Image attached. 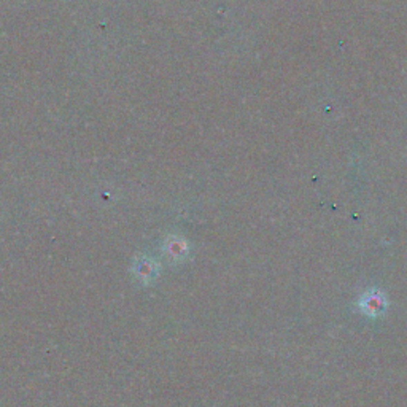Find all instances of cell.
<instances>
[{
	"label": "cell",
	"mask_w": 407,
	"mask_h": 407,
	"mask_svg": "<svg viewBox=\"0 0 407 407\" xmlns=\"http://www.w3.org/2000/svg\"><path fill=\"white\" fill-rule=\"evenodd\" d=\"M361 307L366 309L368 314H374V310L380 312L384 307L382 296H380V294H368L366 296V303H364Z\"/></svg>",
	"instance_id": "obj_1"
}]
</instances>
